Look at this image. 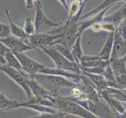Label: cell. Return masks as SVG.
<instances>
[{
	"label": "cell",
	"instance_id": "cell-1",
	"mask_svg": "<svg viewBox=\"0 0 126 118\" xmlns=\"http://www.w3.org/2000/svg\"><path fill=\"white\" fill-rule=\"evenodd\" d=\"M53 103L55 108L65 114H71L80 118H98L89 109L71 100L69 97L58 94V96L54 97Z\"/></svg>",
	"mask_w": 126,
	"mask_h": 118
},
{
	"label": "cell",
	"instance_id": "cell-2",
	"mask_svg": "<svg viewBox=\"0 0 126 118\" xmlns=\"http://www.w3.org/2000/svg\"><path fill=\"white\" fill-rule=\"evenodd\" d=\"M41 50H43L47 55H48L52 59L57 68H60L67 71H70V72L80 74L81 70L80 65L77 64V63L72 62L69 61L68 59H66L56 49H54L53 46L43 48Z\"/></svg>",
	"mask_w": 126,
	"mask_h": 118
},
{
	"label": "cell",
	"instance_id": "cell-3",
	"mask_svg": "<svg viewBox=\"0 0 126 118\" xmlns=\"http://www.w3.org/2000/svg\"><path fill=\"white\" fill-rule=\"evenodd\" d=\"M34 24L35 28V33H48L53 29L58 28L63 25L62 23L54 22L47 17L45 14L43 13L41 2H37V6L35 8Z\"/></svg>",
	"mask_w": 126,
	"mask_h": 118
},
{
	"label": "cell",
	"instance_id": "cell-4",
	"mask_svg": "<svg viewBox=\"0 0 126 118\" xmlns=\"http://www.w3.org/2000/svg\"><path fill=\"white\" fill-rule=\"evenodd\" d=\"M35 80H37L39 84H42L43 87H47L49 84L54 85L55 87L59 88H72L79 83L74 81L70 79H67L63 76H53V75H47V74H41L38 73L32 77Z\"/></svg>",
	"mask_w": 126,
	"mask_h": 118
},
{
	"label": "cell",
	"instance_id": "cell-5",
	"mask_svg": "<svg viewBox=\"0 0 126 118\" xmlns=\"http://www.w3.org/2000/svg\"><path fill=\"white\" fill-rule=\"evenodd\" d=\"M0 70L5 74H6L12 80H14L16 84L21 87L24 91L25 92L28 99L32 97V90L27 82V79L30 77L29 75L25 73L20 72V71L14 68H11L6 64L0 66Z\"/></svg>",
	"mask_w": 126,
	"mask_h": 118
},
{
	"label": "cell",
	"instance_id": "cell-6",
	"mask_svg": "<svg viewBox=\"0 0 126 118\" xmlns=\"http://www.w3.org/2000/svg\"><path fill=\"white\" fill-rule=\"evenodd\" d=\"M61 35H50L49 33H35L29 35V46L33 50H41L43 48L53 46Z\"/></svg>",
	"mask_w": 126,
	"mask_h": 118
},
{
	"label": "cell",
	"instance_id": "cell-7",
	"mask_svg": "<svg viewBox=\"0 0 126 118\" xmlns=\"http://www.w3.org/2000/svg\"><path fill=\"white\" fill-rule=\"evenodd\" d=\"M14 54L21 63L23 71L31 78L38 74L39 71L45 66V65L27 56L25 53H14Z\"/></svg>",
	"mask_w": 126,
	"mask_h": 118
},
{
	"label": "cell",
	"instance_id": "cell-8",
	"mask_svg": "<svg viewBox=\"0 0 126 118\" xmlns=\"http://www.w3.org/2000/svg\"><path fill=\"white\" fill-rule=\"evenodd\" d=\"M88 109L98 118H117L112 109L102 98L98 102L88 100Z\"/></svg>",
	"mask_w": 126,
	"mask_h": 118
},
{
	"label": "cell",
	"instance_id": "cell-9",
	"mask_svg": "<svg viewBox=\"0 0 126 118\" xmlns=\"http://www.w3.org/2000/svg\"><path fill=\"white\" fill-rule=\"evenodd\" d=\"M27 82H28V84H29V86L32 90V95L35 97L49 99L53 102L54 97H56L58 94H60L56 90H47L33 78L29 77L27 79Z\"/></svg>",
	"mask_w": 126,
	"mask_h": 118
},
{
	"label": "cell",
	"instance_id": "cell-10",
	"mask_svg": "<svg viewBox=\"0 0 126 118\" xmlns=\"http://www.w3.org/2000/svg\"><path fill=\"white\" fill-rule=\"evenodd\" d=\"M0 40L4 43V45L8 49H10L14 53H25V51L33 50L32 47L26 44L21 39L15 37L12 35L6 38L0 39Z\"/></svg>",
	"mask_w": 126,
	"mask_h": 118
},
{
	"label": "cell",
	"instance_id": "cell-11",
	"mask_svg": "<svg viewBox=\"0 0 126 118\" xmlns=\"http://www.w3.org/2000/svg\"><path fill=\"white\" fill-rule=\"evenodd\" d=\"M126 54V39L121 36V34L116 29L114 31L113 46L112 49V59H121Z\"/></svg>",
	"mask_w": 126,
	"mask_h": 118
},
{
	"label": "cell",
	"instance_id": "cell-12",
	"mask_svg": "<svg viewBox=\"0 0 126 118\" xmlns=\"http://www.w3.org/2000/svg\"><path fill=\"white\" fill-rule=\"evenodd\" d=\"M39 73L63 76V77H65L67 79H70V80L77 81V83H79L80 81V74L70 72V71H67V70L62 69H60V68H57V67H54V68H50V67H47V66L45 65L40 71H39Z\"/></svg>",
	"mask_w": 126,
	"mask_h": 118
},
{
	"label": "cell",
	"instance_id": "cell-13",
	"mask_svg": "<svg viewBox=\"0 0 126 118\" xmlns=\"http://www.w3.org/2000/svg\"><path fill=\"white\" fill-rule=\"evenodd\" d=\"M5 12H6V17H7L8 20H9V22H10L9 26H10L11 35L20 39H21V40L25 42L26 44L29 45V35H28L26 34L24 29H22V28L20 27L19 25H16V24L13 21V20H12V18L10 17V12H9V10H8V9H6Z\"/></svg>",
	"mask_w": 126,
	"mask_h": 118
},
{
	"label": "cell",
	"instance_id": "cell-14",
	"mask_svg": "<svg viewBox=\"0 0 126 118\" xmlns=\"http://www.w3.org/2000/svg\"><path fill=\"white\" fill-rule=\"evenodd\" d=\"M99 95L101 96L102 98H103L106 102V103L109 105L110 107L112 109L114 113L116 114L117 118L121 113H122L125 110V106L123 105L122 102L120 100L117 99L116 98H114L111 95H109V94H106L104 90H102L99 93Z\"/></svg>",
	"mask_w": 126,
	"mask_h": 118
},
{
	"label": "cell",
	"instance_id": "cell-15",
	"mask_svg": "<svg viewBox=\"0 0 126 118\" xmlns=\"http://www.w3.org/2000/svg\"><path fill=\"white\" fill-rule=\"evenodd\" d=\"M110 8H111V6H109L107 8H106L103 10L100 11L99 13H98L96 14H94L93 16H91L89 17H87V20L85 21H83L82 22H79V28H78V31L79 34L82 35L83 31L84 30H86L88 28H90V26L94 24V22L97 21H102L103 20V17H105V14L106 12Z\"/></svg>",
	"mask_w": 126,
	"mask_h": 118
},
{
	"label": "cell",
	"instance_id": "cell-16",
	"mask_svg": "<svg viewBox=\"0 0 126 118\" xmlns=\"http://www.w3.org/2000/svg\"><path fill=\"white\" fill-rule=\"evenodd\" d=\"M83 74H84L85 76L88 77L90 81L92 83L94 88L97 90V91L99 94L102 90H106L109 88L107 81L105 79V77L102 75H98V74H92V73H88L86 72H83L81 71Z\"/></svg>",
	"mask_w": 126,
	"mask_h": 118
},
{
	"label": "cell",
	"instance_id": "cell-17",
	"mask_svg": "<svg viewBox=\"0 0 126 118\" xmlns=\"http://www.w3.org/2000/svg\"><path fill=\"white\" fill-rule=\"evenodd\" d=\"M126 17V2L122 6L120 9H118L117 11L114 12L113 14H110L108 16H106L103 17L102 21L112 23L117 29L118 25H120L121 22Z\"/></svg>",
	"mask_w": 126,
	"mask_h": 118
},
{
	"label": "cell",
	"instance_id": "cell-18",
	"mask_svg": "<svg viewBox=\"0 0 126 118\" xmlns=\"http://www.w3.org/2000/svg\"><path fill=\"white\" fill-rule=\"evenodd\" d=\"M113 38H114V32H110L108 38L106 39L105 43L102 46L99 53L96 55L102 60L109 61L111 57L112 49L113 46Z\"/></svg>",
	"mask_w": 126,
	"mask_h": 118
},
{
	"label": "cell",
	"instance_id": "cell-19",
	"mask_svg": "<svg viewBox=\"0 0 126 118\" xmlns=\"http://www.w3.org/2000/svg\"><path fill=\"white\" fill-rule=\"evenodd\" d=\"M18 107H25V108L32 109L38 113H50L54 114H58V115L63 114V113L60 112L56 108L43 105H39V104H25L23 102H20Z\"/></svg>",
	"mask_w": 126,
	"mask_h": 118
},
{
	"label": "cell",
	"instance_id": "cell-20",
	"mask_svg": "<svg viewBox=\"0 0 126 118\" xmlns=\"http://www.w3.org/2000/svg\"><path fill=\"white\" fill-rule=\"evenodd\" d=\"M109 65L111 67L115 76L126 74V62L123 59H112L109 60Z\"/></svg>",
	"mask_w": 126,
	"mask_h": 118
},
{
	"label": "cell",
	"instance_id": "cell-21",
	"mask_svg": "<svg viewBox=\"0 0 126 118\" xmlns=\"http://www.w3.org/2000/svg\"><path fill=\"white\" fill-rule=\"evenodd\" d=\"M20 102L16 100L10 99L5 96V94L0 93V110L8 111L14 109H17Z\"/></svg>",
	"mask_w": 126,
	"mask_h": 118
},
{
	"label": "cell",
	"instance_id": "cell-22",
	"mask_svg": "<svg viewBox=\"0 0 126 118\" xmlns=\"http://www.w3.org/2000/svg\"><path fill=\"white\" fill-rule=\"evenodd\" d=\"M4 58H5L6 65L8 66H10V67H11V68H14L15 69H17V70L20 71V72L25 73L23 71V69H22L21 65V63H20L19 60L17 59V58L16 57V55L14 54V53L12 52L10 50H8L6 52V54H5V56H4Z\"/></svg>",
	"mask_w": 126,
	"mask_h": 118
},
{
	"label": "cell",
	"instance_id": "cell-23",
	"mask_svg": "<svg viewBox=\"0 0 126 118\" xmlns=\"http://www.w3.org/2000/svg\"><path fill=\"white\" fill-rule=\"evenodd\" d=\"M120 0H104L101 4H99L98 6H96L95 8H94L93 10H92L91 11H89L88 14H84V16H81V19H84L87 17H89L91 16H93L94 14H96L98 13H99L100 11L103 10L106 8H107L109 6H112L113 4H115L117 2H119Z\"/></svg>",
	"mask_w": 126,
	"mask_h": 118
},
{
	"label": "cell",
	"instance_id": "cell-24",
	"mask_svg": "<svg viewBox=\"0 0 126 118\" xmlns=\"http://www.w3.org/2000/svg\"><path fill=\"white\" fill-rule=\"evenodd\" d=\"M71 50H72V52H73L75 60H76L77 64H78L80 67V61H81L83 55H84L82 46H81V35H78V37L77 38L76 41H75Z\"/></svg>",
	"mask_w": 126,
	"mask_h": 118
},
{
	"label": "cell",
	"instance_id": "cell-25",
	"mask_svg": "<svg viewBox=\"0 0 126 118\" xmlns=\"http://www.w3.org/2000/svg\"><path fill=\"white\" fill-rule=\"evenodd\" d=\"M85 2H83V5L81 6V3L77 2V0H73V1L70 2L69 6L68 7V10H68V14H69L68 20H71L74 17H76L78 14H80V12H82L83 6L84 5Z\"/></svg>",
	"mask_w": 126,
	"mask_h": 118
},
{
	"label": "cell",
	"instance_id": "cell-26",
	"mask_svg": "<svg viewBox=\"0 0 126 118\" xmlns=\"http://www.w3.org/2000/svg\"><path fill=\"white\" fill-rule=\"evenodd\" d=\"M53 47L54 49H56L59 53H60L62 55H63L66 59H68L69 61L77 63L76 60H75L74 56L73 54L72 50H71L69 47H68L67 46L62 45V44H59V43H57V44H54L53 46Z\"/></svg>",
	"mask_w": 126,
	"mask_h": 118
},
{
	"label": "cell",
	"instance_id": "cell-27",
	"mask_svg": "<svg viewBox=\"0 0 126 118\" xmlns=\"http://www.w3.org/2000/svg\"><path fill=\"white\" fill-rule=\"evenodd\" d=\"M24 30L28 35H32L35 33V24L32 22V20L30 17H27L25 21V25H24Z\"/></svg>",
	"mask_w": 126,
	"mask_h": 118
},
{
	"label": "cell",
	"instance_id": "cell-28",
	"mask_svg": "<svg viewBox=\"0 0 126 118\" xmlns=\"http://www.w3.org/2000/svg\"><path fill=\"white\" fill-rule=\"evenodd\" d=\"M29 118H65V114L63 113L61 115L54 114L50 113H39L37 115L31 117Z\"/></svg>",
	"mask_w": 126,
	"mask_h": 118
},
{
	"label": "cell",
	"instance_id": "cell-29",
	"mask_svg": "<svg viewBox=\"0 0 126 118\" xmlns=\"http://www.w3.org/2000/svg\"><path fill=\"white\" fill-rule=\"evenodd\" d=\"M107 66V65H106ZM106 66H100V67H94V68H82L80 69L83 72H86L88 73L92 74H98V75H102L105 71Z\"/></svg>",
	"mask_w": 126,
	"mask_h": 118
},
{
	"label": "cell",
	"instance_id": "cell-30",
	"mask_svg": "<svg viewBox=\"0 0 126 118\" xmlns=\"http://www.w3.org/2000/svg\"><path fill=\"white\" fill-rule=\"evenodd\" d=\"M11 35L10 26L6 24L0 22V39L6 38Z\"/></svg>",
	"mask_w": 126,
	"mask_h": 118
},
{
	"label": "cell",
	"instance_id": "cell-31",
	"mask_svg": "<svg viewBox=\"0 0 126 118\" xmlns=\"http://www.w3.org/2000/svg\"><path fill=\"white\" fill-rule=\"evenodd\" d=\"M116 80L121 90H126V74L116 76Z\"/></svg>",
	"mask_w": 126,
	"mask_h": 118
},
{
	"label": "cell",
	"instance_id": "cell-32",
	"mask_svg": "<svg viewBox=\"0 0 126 118\" xmlns=\"http://www.w3.org/2000/svg\"><path fill=\"white\" fill-rule=\"evenodd\" d=\"M117 30L118 32L121 34V35L124 39H126V17L121 22V24L118 25Z\"/></svg>",
	"mask_w": 126,
	"mask_h": 118
},
{
	"label": "cell",
	"instance_id": "cell-33",
	"mask_svg": "<svg viewBox=\"0 0 126 118\" xmlns=\"http://www.w3.org/2000/svg\"><path fill=\"white\" fill-rule=\"evenodd\" d=\"M102 30L106 31H110V32H114V31H115L116 29H117V28L114 26L112 23L102 21Z\"/></svg>",
	"mask_w": 126,
	"mask_h": 118
},
{
	"label": "cell",
	"instance_id": "cell-34",
	"mask_svg": "<svg viewBox=\"0 0 126 118\" xmlns=\"http://www.w3.org/2000/svg\"><path fill=\"white\" fill-rule=\"evenodd\" d=\"M102 21H97L92 24V25L90 26V29H92L94 32H98V31H101L102 30Z\"/></svg>",
	"mask_w": 126,
	"mask_h": 118
},
{
	"label": "cell",
	"instance_id": "cell-35",
	"mask_svg": "<svg viewBox=\"0 0 126 118\" xmlns=\"http://www.w3.org/2000/svg\"><path fill=\"white\" fill-rule=\"evenodd\" d=\"M8 50H10V49H8L7 47L4 45V43L0 40V56L4 57Z\"/></svg>",
	"mask_w": 126,
	"mask_h": 118
},
{
	"label": "cell",
	"instance_id": "cell-36",
	"mask_svg": "<svg viewBox=\"0 0 126 118\" xmlns=\"http://www.w3.org/2000/svg\"><path fill=\"white\" fill-rule=\"evenodd\" d=\"M33 3H34V0H25L27 9H32L33 7Z\"/></svg>",
	"mask_w": 126,
	"mask_h": 118
},
{
	"label": "cell",
	"instance_id": "cell-37",
	"mask_svg": "<svg viewBox=\"0 0 126 118\" xmlns=\"http://www.w3.org/2000/svg\"><path fill=\"white\" fill-rule=\"evenodd\" d=\"M58 2H60L62 5L65 8V10H68V6H67V2L66 0H58Z\"/></svg>",
	"mask_w": 126,
	"mask_h": 118
},
{
	"label": "cell",
	"instance_id": "cell-38",
	"mask_svg": "<svg viewBox=\"0 0 126 118\" xmlns=\"http://www.w3.org/2000/svg\"><path fill=\"white\" fill-rule=\"evenodd\" d=\"M5 64H6L5 58H4V57H1V56H0V66L2 65H5Z\"/></svg>",
	"mask_w": 126,
	"mask_h": 118
},
{
	"label": "cell",
	"instance_id": "cell-39",
	"mask_svg": "<svg viewBox=\"0 0 126 118\" xmlns=\"http://www.w3.org/2000/svg\"><path fill=\"white\" fill-rule=\"evenodd\" d=\"M117 118H126V109L122 113H121L120 115L117 117Z\"/></svg>",
	"mask_w": 126,
	"mask_h": 118
},
{
	"label": "cell",
	"instance_id": "cell-40",
	"mask_svg": "<svg viewBox=\"0 0 126 118\" xmlns=\"http://www.w3.org/2000/svg\"><path fill=\"white\" fill-rule=\"evenodd\" d=\"M122 59H123V60H124V61H125L126 62V54H125V57H124L123 58H122Z\"/></svg>",
	"mask_w": 126,
	"mask_h": 118
},
{
	"label": "cell",
	"instance_id": "cell-41",
	"mask_svg": "<svg viewBox=\"0 0 126 118\" xmlns=\"http://www.w3.org/2000/svg\"><path fill=\"white\" fill-rule=\"evenodd\" d=\"M35 1H36L37 2H40V0H35Z\"/></svg>",
	"mask_w": 126,
	"mask_h": 118
},
{
	"label": "cell",
	"instance_id": "cell-42",
	"mask_svg": "<svg viewBox=\"0 0 126 118\" xmlns=\"http://www.w3.org/2000/svg\"><path fill=\"white\" fill-rule=\"evenodd\" d=\"M0 118H1V117H0Z\"/></svg>",
	"mask_w": 126,
	"mask_h": 118
}]
</instances>
